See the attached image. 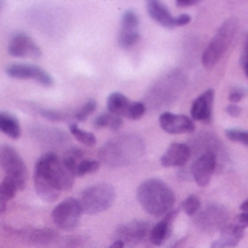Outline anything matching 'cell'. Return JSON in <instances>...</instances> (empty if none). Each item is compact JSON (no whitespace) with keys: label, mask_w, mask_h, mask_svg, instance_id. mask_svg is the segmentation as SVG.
Wrapping results in <instances>:
<instances>
[{"label":"cell","mask_w":248,"mask_h":248,"mask_svg":"<svg viewBox=\"0 0 248 248\" xmlns=\"http://www.w3.org/2000/svg\"><path fill=\"white\" fill-rule=\"evenodd\" d=\"M227 113L230 115V116H232V118H235V116H240V113H241V108L238 106V105H228L227 106Z\"/></svg>","instance_id":"cell-37"},{"label":"cell","mask_w":248,"mask_h":248,"mask_svg":"<svg viewBox=\"0 0 248 248\" xmlns=\"http://www.w3.org/2000/svg\"><path fill=\"white\" fill-rule=\"evenodd\" d=\"M68 128H70L71 135H73L77 141H80L83 145H86V147H94V145H96V137H94L92 132H87V131L81 129V128L77 126L76 124H70Z\"/></svg>","instance_id":"cell-26"},{"label":"cell","mask_w":248,"mask_h":248,"mask_svg":"<svg viewBox=\"0 0 248 248\" xmlns=\"http://www.w3.org/2000/svg\"><path fill=\"white\" fill-rule=\"evenodd\" d=\"M193 145L195 148L198 150H203V154L206 153H214L217 155V147H221V142L218 141L217 135H212V134H208V132H203L201 135H198V138L193 141Z\"/></svg>","instance_id":"cell-21"},{"label":"cell","mask_w":248,"mask_h":248,"mask_svg":"<svg viewBox=\"0 0 248 248\" xmlns=\"http://www.w3.org/2000/svg\"><path fill=\"white\" fill-rule=\"evenodd\" d=\"M137 199L151 217H166L176 203L174 192L160 179H150L141 183L137 190Z\"/></svg>","instance_id":"cell-3"},{"label":"cell","mask_w":248,"mask_h":248,"mask_svg":"<svg viewBox=\"0 0 248 248\" xmlns=\"http://www.w3.org/2000/svg\"><path fill=\"white\" fill-rule=\"evenodd\" d=\"M192 155V150L187 144L173 142L167 151L161 155L160 163L163 167H182Z\"/></svg>","instance_id":"cell-15"},{"label":"cell","mask_w":248,"mask_h":248,"mask_svg":"<svg viewBox=\"0 0 248 248\" xmlns=\"http://www.w3.org/2000/svg\"><path fill=\"white\" fill-rule=\"evenodd\" d=\"M185 241H186L185 238H183V240H180L179 243H176V244H174V246H173L171 248H182L183 247V244H185Z\"/></svg>","instance_id":"cell-44"},{"label":"cell","mask_w":248,"mask_h":248,"mask_svg":"<svg viewBox=\"0 0 248 248\" xmlns=\"http://www.w3.org/2000/svg\"><path fill=\"white\" fill-rule=\"evenodd\" d=\"M116 199L113 186L108 183H97L83 190L80 196V206L87 215H97L108 211Z\"/></svg>","instance_id":"cell-6"},{"label":"cell","mask_w":248,"mask_h":248,"mask_svg":"<svg viewBox=\"0 0 248 248\" xmlns=\"http://www.w3.org/2000/svg\"><path fill=\"white\" fill-rule=\"evenodd\" d=\"M74 177L55 153H45L35 166V190L42 201L55 202L61 190H71Z\"/></svg>","instance_id":"cell-1"},{"label":"cell","mask_w":248,"mask_h":248,"mask_svg":"<svg viewBox=\"0 0 248 248\" xmlns=\"http://www.w3.org/2000/svg\"><path fill=\"white\" fill-rule=\"evenodd\" d=\"M190 20H192L190 15L183 13V15H180V16H177V17L174 19V25H176V26H185V25L190 23Z\"/></svg>","instance_id":"cell-36"},{"label":"cell","mask_w":248,"mask_h":248,"mask_svg":"<svg viewBox=\"0 0 248 248\" xmlns=\"http://www.w3.org/2000/svg\"><path fill=\"white\" fill-rule=\"evenodd\" d=\"M177 215V211H171L170 214H167L160 222H157L151 232H150V240L154 246H161L171 234V224L174 221Z\"/></svg>","instance_id":"cell-17"},{"label":"cell","mask_w":248,"mask_h":248,"mask_svg":"<svg viewBox=\"0 0 248 248\" xmlns=\"http://www.w3.org/2000/svg\"><path fill=\"white\" fill-rule=\"evenodd\" d=\"M96 102L92 99V100H87L80 109H77L76 112H74V119H77V121H86L94 110H96Z\"/></svg>","instance_id":"cell-29"},{"label":"cell","mask_w":248,"mask_h":248,"mask_svg":"<svg viewBox=\"0 0 248 248\" xmlns=\"http://www.w3.org/2000/svg\"><path fill=\"white\" fill-rule=\"evenodd\" d=\"M221 232H222V237H230V238H234L237 241H240L244 237V228H241L237 224L235 225L228 224L227 227H224V230Z\"/></svg>","instance_id":"cell-33"},{"label":"cell","mask_w":248,"mask_h":248,"mask_svg":"<svg viewBox=\"0 0 248 248\" xmlns=\"http://www.w3.org/2000/svg\"><path fill=\"white\" fill-rule=\"evenodd\" d=\"M83 209L80 202L74 198H68L58 203L52 211V221L54 224L62 231H73L78 227Z\"/></svg>","instance_id":"cell-8"},{"label":"cell","mask_w":248,"mask_h":248,"mask_svg":"<svg viewBox=\"0 0 248 248\" xmlns=\"http://www.w3.org/2000/svg\"><path fill=\"white\" fill-rule=\"evenodd\" d=\"M225 137L234 142H240L248 147V131H241V129H227Z\"/></svg>","instance_id":"cell-32"},{"label":"cell","mask_w":248,"mask_h":248,"mask_svg":"<svg viewBox=\"0 0 248 248\" xmlns=\"http://www.w3.org/2000/svg\"><path fill=\"white\" fill-rule=\"evenodd\" d=\"M124 121L121 116H115L112 113H102L94 119V128H109L112 131H118L122 126Z\"/></svg>","instance_id":"cell-24"},{"label":"cell","mask_w":248,"mask_h":248,"mask_svg":"<svg viewBox=\"0 0 248 248\" xmlns=\"http://www.w3.org/2000/svg\"><path fill=\"white\" fill-rule=\"evenodd\" d=\"M182 209H183L185 214L189 215V217L196 215V214L199 212V209H201V201H199V198H198L196 195L187 196V198L183 201V203H182Z\"/></svg>","instance_id":"cell-28"},{"label":"cell","mask_w":248,"mask_h":248,"mask_svg":"<svg viewBox=\"0 0 248 248\" xmlns=\"http://www.w3.org/2000/svg\"><path fill=\"white\" fill-rule=\"evenodd\" d=\"M7 51L13 57L20 58H39L41 57V48L38 44L26 33L17 32L10 38Z\"/></svg>","instance_id":"cell-11"},{"label":"cell","mask_w":248,"mask_h":248,"mask_svg":"<svg viewBox=\"0 0 248 248\" xmlns=\"http://www.w3.org/2000/svg\"><path fill=\"white\" fill-rule=\"evenodd\" d=\"M0 166L6 173V177L16 185L17 190L25 189L28 180V167L13 147L3 145L0 148Z\"/></svg>","instance_id":"cell-7"},{"label":"cell","mask_w":248,"mask_h":248,"mask_svg":"<svg viewBox=\"0 0 248 248\" xmlns=\"http://www.w3.org/2000/svg\"><path fill=\"white\" fill-rule=\"evenodd\" d=\"M58 238V234L54 230L49 228H39V230H33L29 234V241L32 244L36 246H49L51 243H54Z\"/></svg>","instance_id":"cell-22"},{"label":"cell","mask_w":248,"mask_h":248,"mask_svg":"<svg viewBox=\"0 0 248 248\" xmlns=\"http://www.w3.org/2000/svg\"><path fill=\"white\" fill-rule=\"evenodd\" d=\"M187 86V76L182 70H173L160 77L145 96V106L151 110H158L173 105Z\"/></svg>","instance_id":"cell-4"},{"label":"cell","mask_w":248,"mask_h":248,"mask_svg":"<svg viewBox=\"0 0 248 248\" xmlns=\"http://www.w3.org/2000/svg\"><path fill=\"white\" fill-rule=\"evenodd\" d=\"M6 74L12 78L35 80L45 87H51L54 84V78L48 71L31 64H12L6 68Z\"/></svg>","instance_id":"cell-10"},{"label":"cell","mask_w":248,"mask_h":248,"mask_svg":"<svg viewBox=\"0 0 248 248\" xmlns=\"http://www.w3.org/2000/svg\"><path fill=\"white\" fill-rule=\"evenodd\" d=\"M124 247H125V244H124L122 241L116 240V241H115V243H113V244H112L109 248H124Z\"/></svg>","instance_id":"cell-42"},{"label":"cell","mask_w":248,"mask_h":248,"mask_svg":"<svg viewBox=\"0 0 248 248\" xmlns=\"http://www.w3.org/2000/svg\"><path fill=\"white\" fill-rule=\"evenodd\" d=\"M246 96V90H243V89H235V90H232L231 92V94H230V102L232 103V105H237L238 102H241V99Z\"/></svg>","instance_id":"cell-35"},{"label":"cell","mask_w":248,"mask_h":248,"mask_svg":"<svg viewBox=\"0 0 248 248\" xmlns=\"http://www.w3.org/2000/svg\"><path fill=\"white\" fill-rule=\"evenodd\" d=\"M237 28H238L237 19H228L219 26L215 36L212 38V41L209 42V45L206 46L202 55V64L206 68H212L224 57V54L228 51V48L234 41Z\"/></svg>","instance_id":"cell-5"},{"label":"cell","mask_w":248,"mask_h":248,"mask_svg":"<svg viewBox=\"0 0 248 248\" xmlns=\"http://www.w3.org/2000/svg\"><path fill=\"white\" fill-rule=\"evenodd\" d=\"M244 70H246V76L248 77V62L246 64V65H244Z\"/></svg>","instance_id":"cell-45"},{"label":"cell","mask_w":248,"mask_h":248,"mask_svg":"<svg viewBox=\"0 0 248 248\" xmlns=\"http://www.w3.org/2000/svg\"><path fill=\"white\" fill-rule=\"evenodd\" d=\"M0 6H1V3H0Z\"/></svg>","instance_id":"cell-46"},{"label":"cell","mask_w":248,"mask_h":248,"mask_svg":"<svg viewBox=\"0 0 248 248\" xmlns=\"http://www.w3.org/2000/svg\"><path fill=\"white\" fill-rule=\"evenodd\" d=\"M211 248H225V247H224V243H222V240L219 238V240L214 241V244L211 246Z\"/></svg>","instance_id":"cell-41"},{"label":"cell","mask_w":248,"mask_h":248,"mask_svg":"<svg viewBox=\"0 0 248 248\" xmlns=\"http://www.w3.org/2000/svg\"><path fill=\"white\" fill-rule=\"evenodd\" d=\"M217 155L214 153H206L198 157V160H195V163L192 164V174L195 182L205 187L209 185L211 177L215 171L217 167Z\"/></svg>","instance_id":"cell-13"},{"label":"cell","mask_w":248,"mask_h":248,"mask_svg":"<svg viewBox=\"0 0 248 248\" xmlns=\"http://www.w3.org/2000/svg\"><path fill=\"white\" fill-rule=\"evenodd\" d=\"M16 192H17L16 185L10 179L4 177V180L0 183V212H4L6 211L7 202L15 198Z\"/></svg>","instance_id":"cell-23"},{"label":"cell","mask_w":248,"mask_h":248,"mask_svg":"<svg viewBox=\"0 0 248 248\" xmlns=\"http://www.w3.org/2000/svg\"><path fill=\"white\" fill-rule=\"evenodd\" d=\"M145 110H147V106H145L142 102H132V103L129 105V108H128L126 118L137 121V119H140V118L144 116Z\"/></svg>","instance_id":"cell-31"},{"label":"cell","mask_w":248,"mask_h":248,"mask_svg":"<svg viewBox=\"0 0 248 248\" xmlns=\"http://www.w3.org/2000/svg\"><path fill=\"white\" fill-rule=\"evenodd\" d=\"M150 231V224L147 221H132L118 228V240L128 247H135L140 244Z\"/></svg>","instance_id":"cell-12"},{"label":"cell","mask_w":248,"mask_h":248,"mask_svg":"<svg viewBox=\"0 0 248 248\" xmlns=\"http://www.w3.org/2000/svg\"><path fill=\"white\" fill-rule=\"evenodd\" d=\"M240 208H241V211H243V212H248V199L243 202V205H241Z\"/></svg>","instance_id":"cell-43"},{"label":"cell","mask_w":248,"mask_h":248,"mask_svg":"<svg viewBox=\"0 0 248 248\" xmlns=\"http://www.w3.org/2000/svg\"><path fill=\"white\" fill-rule=\"evenodd\" d=\"M214 99H215V93L212 89H208L206 92H203L192 105V110H190L192 118L195 121L211 122Z\"/></svg>","instance_id":"cell-16"},{"label":"cell","mask_w":248,"mask_h":248,"mask_svg":"<svg viewBox=\"0 0 248 248\" xmlns=\"http://www.w3.org/2000/svg\"><path fill=\"white\" fill-rule=\"evenodd\" d=\"M145 144L140 135L129 134L108 141L99 150V158L109 167H124L142 157Z\"/></svg>","instance_id":"cell-2"},{"label":"cell","mask_w":248,"mask_h":248,"mask_svg":"<svg viewBox=\"0 0 248 248\" xmlns=\"http://www.w3.org/2000/svg\"><path fill=\"white\" fill-rule=\"evenodd\" d=\"M129 105H131L129 99L122 93L115 92L108 97V110H109V113H112L115 116H121V118L126 116Z\"/></svg>","instance_id":"cell-19"},{"label":"cell","mask_w":248,"mask_h":248,"mask_svg":"<svg viewBox=\"0 0 248 248\" xmlns=\"http://www.w3.org/2000/svg\"><path fill=\"white\" fill-rule=\"evenodd\" d=\"M141 38L140 29H125L121 28L119 31V36H118V44L121 48H131L134 46Z\"/></svg>","instance_id":"cell-25"},{"label":"cell","mask_w":248,"mask_h":248,"mask_svg":"<svg viewBox=\"0 0 248 248\" xmlns=\"http://www.w3.org/2000/svg\"><path fill=\"white\" fill-rule=\"evenodd\" d=\"M241 62L243 65H246L248 62V39L246 42V46H244V51H243V57H241Z\"/></svg>","instance_id":"cell-40"},{"label":"cell","mask_w":248,"mask_h":248,"mask_svg":"<svg viewBox=\"0 0 248 248\" xmlns=\"http://www.w3.org/2000/svg\"><path fill=\"white\" fill-rule=\"evenodd\" d=\"M0 131L13 140H17L22 132L19 121L9 112H0Z\"/></svg>","instance_id":"cell-20"},{"label":"cell","mask_w":248,"mask_h":248,"mask_svg":"<svg viewBox=\"0 0 248 248\" xmlns=\"http://www.w3.org/2000/svg\"><path fill=\"white\" fill-rule=\"evenodd\" d=\"M196 3H198L196 0H177L176 1V6L177 7H190V6H193Z\"/></svg>","instance_id":"cell-39"},{"label":"cell","mask_w":248,"mask_h":248,"mask_svg":"<svg viewBox=\"0 0 248 248\" xmlns=\"http://www.w3.org/2000/svg\"><path fill=\"white\" fill-rule=\"evenodd\" d=\"M121 28H129V29H140V17L134 10H126L122 16Z\"/></svg>","instance_id":"cell-30"},{"label":"cell","mask_w":248,"mask_h":248,"mask_svg":"<svg viewBox=\"0 0 248 248\" xmlns=\"http://www.w3.org/2000/svg\"><path fill=\"white\" fill-rule=\"evenodd\" d=\"M41 113L42 116L48 118L49 121H64L67 119L70 115L65 113V112H61V110H52V109H41Z\"/></svg>","instance_id":"cell-34"},{"label":"cell","mask_w":248,"mask_h":248,"mask_svg":"<svg viewBox=\"0 0 248 248\" xmlns=\"http://www.w3.org/2000/svg\"><path fill=\"white\" fill-rule=\"evenodd\" d=\"M230 214L221 205H209L195 218V225L206 232L222 231L228 225Z\"/></svg>","instance_id":"cell-9"},{"label":"cell","mask_w":248,"mask_h":248,"mask_svg":"<svg viewBox=\"0 0 248 248\" xmlns=\"http://www.w3.org/2000/svg\"><path fill=\"white\" fill-rule=\"evenodd\" d=\"M99 167H100V163L96 161V160H81V161L78 163V166H77L74 174L78 176V177H83V176H86V174H90V173L97 171Z\"/></svg>","instance_id":"cell-27"},{"label":"cell","mask_w":248,"mask_h":248,"mask_svg":"<svg viewBox=\"0 0 248 248\" xmlns=\"http://www.w3.org/2000/svg\"><path fill=\"white\" fill-rule=\"evenodd\" d=\"M160 126L167 134H190L195 131V122L186 115L164 112L160 116Z\"/></svg>","instance_id":"cell-14"},{"label":"cell","mask_w":248,"mask_h":248,"mask_svg":"<svg viewBox=\"0 0 248 248\" xmlns=\"http://www.w3.org/2000/svg\"><path fill=\"white\" fill-rule=\"evenodd\" d=\"M237 225H240L241 228H247L248 227V212H243L237 217Z\"/></svg>","instance_id":"cell-38"},{"label":"cell","mask_w":248,"mask_h":248,"mask_svg":"<svg viewBox=\"0 0 248 248\" xmlns=\"http://www.w3.org/2000/svg\"><path fill=\"white\" fill-rule=\"evenodd\" d=\"M147 10H148V15L151 16L153 20H155L158 25L164 26V28H174V19L171 16V13L167 10V7L161 3V1H157V0H151L147 3Z\"/></svg>","instance_id":"cell-18"}]
</instances>
